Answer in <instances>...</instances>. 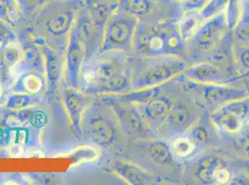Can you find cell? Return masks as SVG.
<instances>
[{"label":"cell","mask_w":249,"mask_h":185,"mask_svg":"<svg viewBox=\"0 0 249 185\" xmlns=\"http://www.w3.org/2000/svg\"><path fill=\"white\" fill-rule=\"evenodd\" d=\"M188 67L187 62L178 56H160L149 58L141 70L131 79L137 89L162 86L183 74Z\"/></svg>","instance_id":"obj_1"},{"label":"cell","mask_w":249,"mask_h":185,"mask_svg":"<svg viewBox=\"0 0 249 185\" xmlns=\"http://www.w3.org/2000/svg\"><path fill=\"white\" fill-rule=\"evenodd\" d=\"M210 120L222 133H242L249 124V96L233 100L214 109Z\"/></svg>","instance_id":"obj_2"},{"label":"cell","mask_w":249,"mask_h":185,"mask_svg":"<svg viewBox=\"0 0 249 185\" xmlns=\"http://www.w3.org/2000/svg\"><path fill=\"white\" fill-rule=\"evenodd\" d=\"M224 14H219L203 22L196 32L187 42L191 54L211 53L228 32Z\"/></svg>","instance_id":"obj_3"},{"label":"cell","mask_w":249,"mask_h":185,"mask_svg":"<svg viewBox=\"0 0 249 185\" xmlns=\"http://www.w3.org/2000/svg\"><path fill=\"white\" fill-rule=\"evenodd\" d=\"M191 90L196 91L205 104L213 110L233 100L249 97L247 90L241 89L230 83L203 84L188 80Z\"/></svg>","instance_id":"obj_4"},{"label":"cell","mask_w":249,"mask_h":185,"mask_svg":"<svg viewBox=\"0 0 249 185\" xmlns=\"http://www.w3.org/2000/svg\"><path fill=\"white\" fill-rule=\"evenodd\" d=\"M172 26L146 27L138 25L134 44L139 53L147 58L169 55L167 36Z\"/></svg>","instance_id":"obj_5"},{"label":"cell","mask_w":249,"mask_h":185,"mask_svg":"<svg viewBox=\"0 0 249 185\" xmlns=\"http://www.w3.org/2000/svg\"><path fill=\"white\" fill-rule=\"evenodd\" d=\"M92 79L104 83L112 90H121L129 85L126 62L122 57L111 58L101 62L91 72Z\"/></svg>","instance_id":"obj_6"},{"label":"cell","mask_w":249,"mask_h":185,"mask_svg":"<svg viewBox=\"0 0 249 185\" xmlns=\"http://www.w3.org/2000/svg\"><path fill=\"white\" fill-rule=\"evenodd\" d=\"M138 21L133 17H124L114 20L108 28L106 45L109 49L127 50L134 44Z\"/></svg>","instance_id":"obj_7"},{"label":"cell","mask_w":249,"mask_h":185,"mask_svg":"<svg viewBox=\"0 0 249 185\" xmlns=\"http://www.w3.org/2000/svg\"><path fill=\"white\" fill-rule=\"evenodd\" d=\"M182 75L191 82L203 84L231 83L236 79L222 70L218 64L212 62H198L188 66Z\"/></svg>","instance_id":"obj_8"},{"label":"cell","mask_w":249,"mask_h":185,"mask_svg":"<svg viewBox=\"0 0 249 185\" xmlns=\"http://www.w3.org/2000/svg\"><path fill=\"white\" fill-rule=\"evenodd\" d=\"M196 121V116L186 105L180 102H174L165 123L158 130L162 129L166 135L174 138L178 135L186 134L195 125Z\"/></svg>","instance_id":"obj_9"},{"label":"cell","mask_w":249,"mask_h":185,"mask_svg":"<svg viewBox=\"0 0 249 185\" xmlns=\"http://www.w3.org/2000/svg\"><path fill=\"white\" fill-rule=\"evenodd\" d=\"M174 101L169 96L156 95L138 108L152 130H158L167 118Z\"/></svg>","instance_id":"obj_10"},{"label":"cell","mask_w":249,"mask_h":185,"mask_svg":"<svg viewBox=\"0 0 249 185\" xmlns=\"http://www.w3.org/2000/svg\"><path fill=\"white\" fill-rule=\"evenodd\" d=\"M118 116L124 129L138 138L152 139L156 138V134L152 128L146 123L140 109L132 104L128 107H121L118 111Z\"/></svg>","instance_id":"obj_11"},{"label":"cell","mask_w":249,"mask_h":185,"mask_svg":"<svg viewBox=\"0 0 249 185\" xmlns=\"http://www.w3.org/2000/svg\"><path fill=\"white\" fill-rule=\"evenodd\" d=\"M145 153L150 160L157 166L166 167L174 164L175 157L171 153L169 144L157 137L147 140Z\"/></svg>","instance_id":"obj_12"},{"label":"cell","mask_w":249,"mask_h":185,"mask_svg":"<svg viewBox=\"0 0 249 185\" xmlns=\"http://www.w3.org/2000/svg\"><path fill=\"white\" fill-rule=\"evenodd\" d=\"M117 173L130 185H152L156 178L142 168L128 162H118L115 166Z\"/></svg>","instance_id":"obj_13"},{"label":"cell","mask_w":249,"mask_h":185,"mask_svg":"<svg viewBox=\"0 0 249 185\" xmlns=\"http://www.w3.org/2000/svg\"><path fill=\"white\" fill-rule=\"evenodd\" d=\"M225 159L208 154L201 157L195 166V175L202 184L212 185V178L215 170Z\"/></svg>","instance_id":"obj_14"},{"label":"cell","mask_w":249,"mask_h":185,"mask_svg":"<svg viewBox=\"0 0 249 185\" xmlns=\"http://www.w3.org/2000/svg\"><path fill=\"white\" fill-rule=\"evenodd\" d=\"M169 147L173 156L178 159H190L198 149L197 144L186 134L172 138Z\"/></svg>","instance_id":"obj_15"},{"label":"cell","mask_w":249,"mask_h":185,"mask_svg":"<svg viewBox=\"0 0 249 185\" xmlns=\"http://www.w3.org/2000/svg\"><path fill=\"white\" fill-rule=\"evenodd\" d=\"M204 21L205 20L201 16L200 12H190L185 14L178 22L177 30L182 39L187 43L196 32Z\"/></svg>","instance_id":"obj_16"},{"label":"cell","mask_w":249,"mask_h":185,"mask_svg":"<svg viewBox=\"0 0 249 185\" xmlns=\"http://www.w3.org/2000/svg\"><path fill=\"white\" fill-rule=\"evenodd\" d=\"M233 32L234 40L238 42L241 46H249V15H242Z\"/></svg>","instance_id":"obj_17"},{"label":"cell","mask_w":249,"mask_h":185,"mask_svg":"<svg viewBox=\"0 0 249 185\" xmlns=\"http://www.w3.org/2000/svg\"><path fill=\"white\" fill-rule=\"evenodd\" d=\"M186 134L195 141L198 146L206 144L209 137L208 130L202 125H194Z\"/></svg>","instance_id":"obj_18"},{"label":"cell","mask_w":249,"mask_h":185,"mask_svg":"<svg viewBox=\"0 0 249 185\" xmlns=\"http://www.w3.org/2000/svg\"><path fill=\"white\" fill-rule=\"evenodd\" d=\"M95 134L102 142H108L113 136V129L108 122L100 120L95 124Z\"/></svg>","instance_id":"obj_19"},{"label":"cell","mask_w":249,"mask_h":185,"mask_svg":"<svg viewBox=\"0 0 249 185\" xmlns=\"http://www.w3.org/2000/svg\"><path fill=\"white\" fill-rule=\"evenodd\" d=\"M23 84L28 92H37L41 89L42 81L39 77L31 74L24 78Z\"/></svg>","instance_id":"obj_20"},{"label":"cell","mask_w":249,"mask_h":185,"mask_svg":"<svg viewBox=\"0 0 249 185\" xmlns=\"http://www.w3.org/2000/svg\"><path fill=\"white\" fill-rule=\"evenodd\" d=\"M241 50L237 54L239 64L247 71L249 74V46H241Z\"/></svg>","instance_id":"obj_21"},{"label":"cell","mask_w":249,"mask_h":185,"mask_svg":"<svg viewBox=\"0 0 249 185\" xmlns=\"http://www.w3.org/2000/svg\"><path fill=\"white\" fill-rule=\"evenodd\" d=\"M19 58L20 51L14 47H9L5 52V61L7 62L9 66H14L19 62Z\"/></svg>","instance_id":"obj_22"},{"label":"cell","mask_w":249,"mask_h":185,"mask_svg":"<svg viewBox=\"0 0 249 185\" xmlns=\"http://www.w3.org/2000/svg\"><path fill=\"white\" fill-rule=\"evenodd\" d=\"M245 152H246V154H247V156L249 159V141L245 144Z\"/></svg>","instance_id":"obj_23"},{"label":"cell","mask_w":249,"mask_h":185,"mask_svg":"<svg viewBox=\"0 0 249 185\" xmlns=\"http://www.w3.org/2000/svg\"><path fill=\"white\" fill-rule=\"evenodd\" d=\"M246 84H247V92H248L249 95V82H246Z\"/></svg>","instance_id":"obj_24"},{"label":"cell","mask_w":249,"mask_h":185,"mask_svg":"<svg viewBox=\"0 0 249 185\" xmlns=\"http://www.w3.org/2000/svg\"><path fill=\"white\" fill-rule=\"evenodd\" d=\"M177 1H178V2H180V3H186V2L190 1V0H177Z\"/></svg>","instance_id":"obj_25"},{"label":"cell","mask_w":249,"mask_h":185,"mask_svg":"<svg viewBox=\"0 0 249 185\" xmlns=\"http://www.w3.org/2000/svg\"><path fill=\"white\" fill-rule=\"evenodd\" d=\"M2 94H3V89H2V86L0 85V97L2 96Z\"/></svg>","instance_id":"obj_26"}]
</instances>
